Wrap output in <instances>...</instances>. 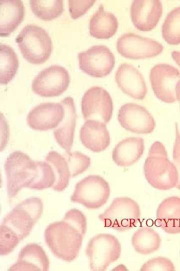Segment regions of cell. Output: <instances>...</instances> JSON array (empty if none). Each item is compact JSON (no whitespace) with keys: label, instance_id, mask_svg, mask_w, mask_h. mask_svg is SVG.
Returning a JSON list of instances; mask_svg holds the SVG:
<instances>
[{"label":"cell","instance_id":"1","mask_svg":"<svg viewBox=\"0 0 180 271\" xmlns=\"http://www.w3.org/2000/svg\"><path fill=\"white\" fill-rule=\"evenodd\" d=\"M145 178L154 188L167 190L176 186L178 174L174 164L168 158L164 145L158 141L151 146L144 165Z\"/></svg>","mask_w":180,"mask_h":271},{"label":"cell","instance_id":"2","mask_svg":"<svg viewBox=\"0 0 180 271\" xmlns=\"http://www.w3.org/2000/svg\"><path fill=\"white\" fill-rule=\"evenodd\" d=\"M84 237L78 228L63 219L48 225L44 232L46 242L53 254L68 262L78 256Z\"/></svg>","mask_w":180,"mask_h":271},{"label":"cell","instance_id":"3","mask_svg":"<svg viewBox=\"0 0 180 271\" xmlns=\"http://www.w3.org/2000/svg\"><path fill=\"white\" fill-rule=\"evenodd\" d=\"M15 41L24 58L33 64L46 62L53 49L52 40L48 33L36 25L24 26Z\"/></svg>","mask_w":180,"mask_h":271},{"label":"cell","instance_id":"4","mask_svg":"<svg viewBox=\"0 0 180 271\" xmlns=\"http://www.w3.org/2000/svg\"><path fill=\"white\" fill-rule=\"evenodd\" d=\"M43 212L42 200L26 199L15 206L4 218L1 227L12 232L20 241L30 232Z\"/></svg>","mask_w":180,"mask_h":271},{"label":"cell","instance_id":"5","mask_svg":"<svg viewBox=\"0 0 180 271\" xmlns=\"http://www.w3.org/2000/svg\"><path fill=\"white\" fill-rule=\"evenodd\" d=\"M4 169L10 198L16 196L22 188H28L38 174L36 161L20 151L9 155L5 162Z\"/></svg>","mask_w":180,"mask_h":271},{"label":"cell","instance_id":"6","mask_svg":"<svg viewBox=\"0 0 180 271\" xmlns=\"http://www.w3.org/2000/svg\"><path fill=\"white\" fill-rule=\"evenodd\" d=\"M140 210L139 205L128 197H117L98 218L104 226L118 231H124L136 226L140 221Z\"/></svg>","mask_w":180,"mask_h":271},{"label":"cell","instance_id":"7","mask_svg":"<svg viewBox=\"0 0 180 271\" xmlns=\"http://www.w3.org/2000/svg\"><path fill=\"white\" fill-rule=\"evenodd\" d=\"M85 252L89 259L90 269L104 271L120 257L121 245L115 236L100 233L90 240Z\"/></svg>","mask_w":180,"mask_h":271},{"label":"cell","instance_id":"8","mask_svg":"<svg viewBox=\"0 0 180 271\" xmlns=\"http://www.w3.org/2000/svg\"><path fill=\"white\" fill-rule=\"evenodd\" d=\"M110 195L108 182L100 176L91 175L76 184L70 200L94 209L106 204Z\"/></svg>","mask_w":180,"mask_h":271},{"label":"cell","instance_id":"9","mask_svg":"<svg viewBox=\"0 0 180 271\" xmlns=\"http://www.w3.org/2000/svg\"><path fill=\"white\" fill-rule=\"evenodd\" d=\"M70 78L68 71L58 65H53L42 70L34 79L32 89L44 97L58 96L68 88Z\"/></svg>","mask_w":180,"mask_h":271},{"label":"cell","instance_id":"10","mask_svg":"<svg viewBox=\"0 0 180 271\" xmlns=\"http://www.w3.org/2000/svg\"><path fill=\"white\" fill-rule=\"evenodd\" d=\"M81 108L84 120H96L106 123L112 116V100L106 89L100 86H93L84 93Z\"/></svg>","mask_w":180,"mask_h":271},{"label":"cell","instance_id":"11","mask_svg":"<svg viewBox=\"0 0 180 271\" xmlns=\"http://www.w3.org/2000/svg\"><path fill=\"white\" fill-rule=\"evenodd\" d=\"M80 68L94 77L109 75L115 65V57L110 49L104 45H95L78 55Z\"/></svg>","mask_w":180,"mask_h":271},{"label":"cell","instance_id":"12","mask_svg":"<svg viewBox=\"0 0 180 271\" xmlns=\"http://www.w3.org/2000/svg\"><path fill=\"white\" fill-rule=\"evenodd\" d=\"M116 49L125 58L141 59L158 56L162 52L164 47L154 40L129 33L118 38Z\"/></svg>","mask_w":180,"mask_h":271},{"label":"cell","instance_id":"13","mask_svg":"<svg viewBox=\"0 0 180 271\" xmlns=\"http://www.w3.org/2000/svg\"><path fill=\"white\" fill-rule=\"evenodd\" d=\"M150 80L158 99L168 103L176 100V87L180 80V72L177 68L166 64H156L150 71Z\"/></svg>","mask_w":180,"mask_h":271},{"label":"cell","instance_id":"14","mask_svg":"<svg viewBox=\"0 0 180 271\" xmlns=\"http://www.w3.org/2000/svg\"><path fill=\"white\" fill-rule=\"evenodd\" d=\"M118 120L124 128L138 134L150 133L156 126L152 114L144 107L134 103H126L120 107Z\"/></svg>","mask_w":180,"mask_h":271},{"label":"cell","instance_id":"15","mask_svg":"<svg viewBox=\"0 0 180 271\" xmlns=\"http://www.w3.org/2000/svg\"><path fill=\"white\" fill-rule=\"evenodd\" d=\"M64 114V108L61 103H42L28 112L26 120L31 128L46 131L56 128L62 120Z\"/></svg>","mask_w":180,"mask_h":271},{"label":"cell","instance_id":"16","mask_svg":"<svg viewBox=\"0 0 180 271\" xmlns=\"http://www.w3.org/2000/svg\"><path fill=\"white\" fill-rule=\"evenodd\" d=\"M130 17L136 28L143 32L150 31L158 23L162 14L159 0H135L130 7Z\"/></svg>","mask_w":180,"mask_h":271},{"label":"cell","instance_id":"17","mask_svg":"<svg viewBox=\"0 0 180 271\" xmlns=\"http://www.w3.org/2000/svg\"><path fill=\"white\" fill-rule=\"evenodd\" d=\"M115 80L124 93L134 99L142 100L148 93L142 75L130 64L120 65L115 74Z\"/></svg>","mask_w":180,"mask_h":271},{"label":"cell","instance_id":"18","mask_svg":"<svg viewBox=\"0 0 180 271\" xmlns=\"http://www.w3.org/2000/svg\"><path fill=\"white\" fill-rule=\"evenodd\" d=\"M50 261L43 248L36 243H29L20 250L17 261L8 270L47 271Z\"/></svg>","mask_w":180,"mask_h":271},{"label":"cell","instance_id":"19","mask_svg":"<svg viewBox=\"0 0 180 271\" xmlns=\"http://www.w3.org/2000/svg\"><path fill=\"white\" fill-rule=\"evenodd\" d=\"M60 103L64 108V118L54 129V138L58 144L66 152H70L72 146L77 115L74 99L66 97Z\"/></svg>","mask_w":180,"mask_h":271},{"label":"cell","instance_id":"20","mask_svg":"<svg viewBox=\"0 0 180 271\" xmlns=\"http://www.w3.org/2000/svg\"><path fill=\"white\" fill-rule=\"evenodd\" d=\"M80 138L82 144L93 152L104 151L110 144L106 123L96 120L85 121L80 128Z\"/></svg>","mask_w":180,"mask_h":271},{"label":"cell","instance_id":"21","mask_svg":"<svg viewBox=\"0 0 180 271\" xmlns=\"http://www.w3.org/2000/svg\"><path fill=\"white\" fill-rule=\"evenodd\" d=\"M156 224L166 233H180V197H170L160 204L156 210Z\"/></svg>","mask_w":180,"mask_h":271},{"label":"cell","instance_id":"22","mask_svg":"<svg viewBox=\"0 0 180 271\" xmlns=\"http://www.w3.org/2000/svg\"><path fill=\"white\" fill-rule=\"evenodd\" d=\"M25 8L21 0L0 1V36L8 37L22 23Z\"/></svg>","mask_w":180,"mask_h":271},{"label":"cell","instance_id":"23","mask_svg":"<svg viewBox=\"0 0 180 271\" xmlns=\"http://www.w3.org/2000/svg\"><path fill=\"white\" fill-rule=\"evenodd\" d=\"M144 150V144L142 138H127L116 146L112 153V159L118 166H130L140 160Z\"/></svg>","mask_w":180,"mask_h":271},{"label":"cell","instance_id":"24","mask_svg":"<svg viewBox=\"0 0 180 271\" xmlns=\"http://www.w3.org/2000/svg\"><path fill=\"white\" fill-rule=\"evenodd\" d=\"M118 26V23L114 15L106 12L101 4L90 19V34L98 39H108L115 34Z\"/></svg>","mask_w":180,"mask_h":271},{"label":"cell","instance_id":"25","mask_svg":"<svg viewBox=\"0 0 180 271\" xmlns=\"http://www.w3.org/2000/svg\"><path fill=\"white\" fill-rule=\"evenodd\" d=\"M161 238L153 229L143 227L138 229L132 235V244L136 252L148 254L156 251L160 246Z\"/></svg>","mask_w":180,"mask_h":271},{"label":"cell","instance_id":"26","mask_svg":"<svg viewBox=\"0 0 180 271\" xmlns=\"http://www.w3.org/2000/svg\"><path fill=\"white\" fill-rule=\"evenodd\" d=\"M45 160L52 167L55 174L56 180L52 187L54 190L61 192L68 186L71 177L69 165L63 154L55 151H50Z\"/></svg>","mask_w":180,"mask_h":271},{"label":"cell","instance_id":"27","mask_svg":"<svg viewBox=\"0 0 180 271\" xmlns=\"http://www.w3.org/2000/svg\"><path fill=\"white\" fill-rule=\"evenodd\" d=\"M19 66L17 54L10 46L0 44V83L6 85L15 77Z\"/></svg>","mask_w":180,"mask_h":271},{"label":"cell","instance_id":"28","mask_svg":"<svg viewBox=\"0 0 180 271\" xmlns=\"http://www.w3.org/2000/svg\"><path fill=\"white\" fill-rule=\"evenodd\" d=\"M29 3L34 14L44 21L55 19L64 11V2L62 0H30Z\"/></svg>","mask_w":180,"mask_h":271},{"label":"cell","instance_id":"29","mask_svg":"<svg viewBox=\"0 0 180 271\" xmlns=\"http://www.w3.org/2000/svg\"><path fill=\"white\" fill-rule=\"evenodd\" d=\"M162 36L170 45L180 44V6L166 16L162 28Z\"/></svg>","mask_w":180,"mask_h":271},{"label":"cell","instance_id":"30","mask_svg":"<svg viewBox=\"0 0 180 271\" xmlns=\"http://www.w3.org/2000/svg\"><path fill=\"white\" fill-rule=\"evenodd\" d=\"M36 163L38 174L28 188L43 190L52 187L56 180V176L52 166L46 161H36Z\"/></svg>","mask_w":180,"mask_h":271},{"label":"cell","instance_id":"31","mask_svg":"<svg viewBox=\"0 0 180 271\" xmlns=\"http://www.w3.org/2000/svg\"><path fill=\"white\" fill-rule=\"evenodd\" d=\"M142 271L152 270H175L172 262L168 258L158 256L146 262L140 268Z\"/></svg>","mask_w":180,"mask_h":271},{"label":"cell","instance_id":"32","mask_svg":"<svg viewBox=\"0 0 180 271\" xmlns=\"http://www.w3.org/2000/svg\"><path fill=\"white\" fill-rule=\"evenodd\" d=\"M78 228L82 234L84 236L87 229L86 218L80 210L72 209L68 210L62 219Z\"/></svg>","mask_w":180,"mask_h":271},{"label":"cell","instance_id":"33","mask_svg":"<svg viewBox=\"0 0 180 271\" xmlns=\"http://www.w3.org/2000/svg\"><path fill=\"white\" fill-rule=\"evenodd\" d=\"M96 1H71L69 0L68 9L70 17L77 19L84 15L94 5Z\"/></svg>","mask_w":180,"mask_h":271},{"label":"cell","instance_id":"34","mask_svg":"<svg viewBox=\"0 0 180 271\" xmlns=\"http://www.w3.org/2000/svg\"><path fill=\"white\" fill-rule=\"evenodd\" d=\"M176 138L173 148V162L178 174V181L176 186L180 190V132L178 123L175 124Z\"/></svg>","mask_w":180,"mask_h":271},{"label":"cell","instance_id":"35","mask_svg":"<svg viewBox=\"0 0 180 271\" xmlns=\"http://www.w3.org/2000/svg\"><path fill=\"white\" fill-rule=\"evenodd\" d=\"M171 55L174 60L180 67V52L174 51L172 52Z\"/></svg>","mask_w":180,"mask_h":271},{"label":"cell","instance_id":"36","mask_svg":"<svg viewBox=\"0 0 180 271\" xmlns=\"http://www.w3.org/2000/svg\"><path fill=\"white\" fill-rule=\"evenodd\" d=\"M176 100L180 103V80L177 83L176 87Z\"/></svg>","mask_w":180,"mask_h":271}]
</instances>
